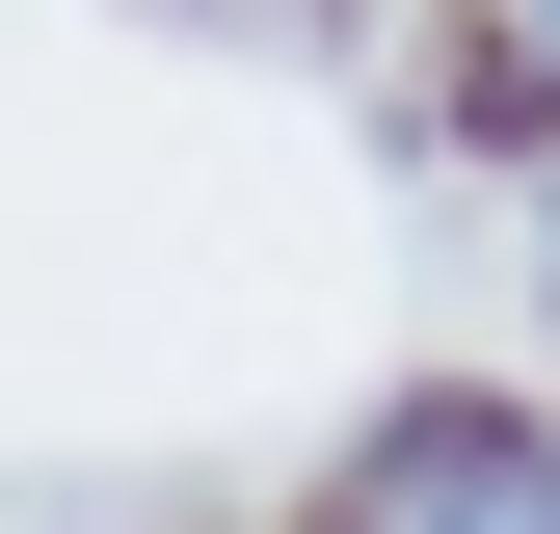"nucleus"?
<instances>
[{
  "label": "nucleus",
  "mask_w": 560,
  "mask_h": 534,
  "mask_svg": "<svg viewBox=\"0 0 560 534\" xmlns=\"http://www.w3.org/2000/svg\"><path fill=\"white\" fill-rule=\"evenodd\" d=\"M534 54H560V0H534Z\"/></svg>",
  "instance_id": "2"
},
{
  "label": "nucleus",
  "mask_w": 560,
  "mask_h": 534,
  "mask_svg": "<svg viewBox=\"0 0 560 534\" xmlns=\"http://www.w3.org/2000/svg\"><path fill=\"white\" fill-rule=\"evenodd\" d=\"M347 534H560V454H508V428H400Z\"/></svg>",
  "instance_id": "1"
}]
</instances>
